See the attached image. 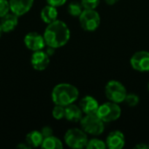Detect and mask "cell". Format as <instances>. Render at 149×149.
Segmentation results:
<instances>
[{"label":"cell","instance_id":"cell-1","mask_svg":"<svg viewBox=\"0 0 149 149\" xmlns=\"http://www.w3.org/2000/svg\"><path fill=\"white\" fill-rule=\"evenodd\" d=\"M70 30L66 24L58 19L48 24L44 32L45 44L55 49L66 45L70 39Z\"/></svg>","mask_w":149,"mask_h":149},{"label":"cell","instance_id":"cell-2","mask_svg":"<svg viewBox=\"0 0 149 149\" xmlns=\"http://www.w3.org/2000/svg\"><path fill=\"white\" fill-rule=\"evenodd\" d=\"M79 94V93L76 86L67 83H61L55 86L53 88L52 99L55 105L66 107L74 103L78 100Z\"/></svg>","mask_w":149,"mask_h":149},{"label":"cell","instance_id":"cell-3","mask_svg":"<svg viewBox=\"0 0 149 149\" xmlns=\"http://www.w3.org/2000/svg\"><path fill=\"white\" fill-rule=\"evenodd\" d=\"M79 122L81 128L86 134L92 135H100L105 130V122L97 115V113L86 114Z\"/></svg>","mask_w":149,"mask_h":149},{"label":"cell","instance_id":"cell-4","mask_svg":"<svg viewBox=\"0 0 149 149\" xmlns=\"http://www.w3.org/2000/svg\"><path fill=\"white\" fill-rule=\"evenodd\" d=\"M64 139L65 144L68 147L75 149H81L86 148L88 142L86 133L83 129H79V128H71L67 130Z\"/></svg>","mask_w":149,"mask_h":149},{"label":"cell","instance_id":"cell-5","mask_svg":"<svg viewBox=\"0 0 149 149\" xmlns=\"http://www.w3.org/2000/svg\"><path fill=\"white\" fill-rule=\"evenodd\" d=\"M105 94L110 101L119 104L124 102L127 92L124 85L120 82L117 80H110L106 85Z\"/></svg>","mask_w":149,"mask_h":149},{"label":"cell","instance_id":"cell-6","mask_svg":"<svg viewBox=\"0 0 149 149\" xmlns=\"http://www.w3.org/2000/svg\"><path fill=\"white\" fill-rule=\"evenodd\" d=\"M97 115L106 123L117 120L121 115V108L117 103L109 101L99 107Z\"/></svg>","mask_w":149,"mask_h":149},{"label":"cell","instance_id":"cell-7","mask_svg":"<svg viewBox=\"0 0 149 149\" xmlns=\"http://www.w3.org/2000/svg\"><path fill=\"white\" fill-rule=\"evenodd\" d=\"M79 18L80 26L86 31H94L100 24V14L95 10L84 9Z\"/></svg>","mask_w":149,"mask_h":149},{"label":"cell","instance_id":"cell-8","mask_svg":"<svg viewBox=\"0 0 149 149\" xmlns=\"http://www.w3.org/2000/svg\"><path fill=\"white\" fill-rule=\"evenodd\" d=\"M130 64L132 67L141 72L149 71V52L140 51L135 52L131 59Z\"/></svg>","mask_w":149,"mask_h":149},{"label":"cell","instance_id":"cell-9","mask_svg":"<svg viewBox=\"0 0 149 149\" xmlns=\"http://www.w3.org/2000/svg\"><path fill=\"white\" fill-rule=\"evenodd\" d=\"M24 42L25 46L33 52L42 50L46 45L44 36L40 35L36 31L27 33L24 38Z\"/></svg>","mask_w":149,"mask_h":149},{"label":"cell","instance_id":"cell-10","mask_svg":"<svg viewBox=\"0 0 149 149\" xmlns=\"http://www.w3.org/2000/svg\"><path fill=\"white\" fill-rule=\"evenodd\" d=\"M31 63L32 67L38 71H43L47 68L50 64V58L48 54L42 50L35 51L31 58Z\"/></svg>","mask_w":149,"mask_h":149},{"label":"cell","instance_id":"cell-11","mask_svg":"<svg viewBox=\"0 0 149 149\" xmlns=\"http://www.w3.org/2000/svg\"><path fill=\"white\" fill-rule=\"evenodd\" d=\"M33 2L34 0H10V10L20 17L31 9Z\"/></svg>","mask_w":149,"mask_h":149},{"label":"cell","instance_id":"cell-12","mask_svg":"<svg viewBox=\"0 0 149 149\" xmlns=\"http://www.w3.org/2000/svg\"><path fill=\"white\" fill-rule=\"evenodd\" d=\"M125 136L122 132L115 130L111 132L106 140L107 147L110 149H121L125 146Z\"/></svg>","mask_w":149,"mask_h":149},{"label":"cell","instance_id":"cell-13","mask_svg":"<svg viewBox=\"0 0 149 149\" xmlns=\"http://www.w3.org/2000/svg\"><path fill=\"white\" fill-rule=\"evenodd\" d=\"M99 103L95 98L92 96H85L79 101V107L85 114L96 113L99 109Z\"/></svg>","mask_w":149,"mask_h":149},{"label":"cell","instance_id":"cell-14","mask_svg":"<svg viewBox=\"0 0 149 149\" xmlns=\"http://www.w3.org/2000/svg\"><path fill=\"white\" fill-rule=\"evenodd\" d=\"M18 23V16L14 14L13 12L7 13L1 17L0 26L3 32H10L13 31Z\"/></svg>","mask_w":149,"mask_h":149},{"label":"cell","instance_id":"cell-15","mask_svg":"<svg viewBox=\"0 0 149 149\" xmlns=\"http://www.w3.org/2000/svg\"><path fill=\"white\" fill-rule=\"evenodd\" d=\"M83 117V112L81 108L76 105L70 104L65 107V118L72 122H79Z\"/></svg>","mask_w":149,"mask_h":149},{"label":"cell","instance_id":"cell-16","mask_svg":"<svg viewBox=\"0 0 149 149\" xmlns=\"http://www.w3.org/2000/svg\"><path fill=\"white\" fill-rule=\"evenodd\" d=\"M58 14V13L57 7L48 4L42 9V10L40 12V17L45 23L51 24V23L54 22L55 20H57Z\"/></svg>","mask_w":149,"mask_h":149},{"label":"cell","instance_id":"cell-17","mask_svg":"<svg viewBox=\"0 0 149 149\" xmlns=\"http://www.w3.org/2000/svg\"><path fill=\"white\" fill-rule=\"evenodd\" d=\"M44 137L40 131H31L25 137V143L30 148H38L41 146Z\"/></svg>","mask_w":149,"mask_h":149},{"label":"cell","instance_id":"cell-18","mask_svg":"<svg viewBox=\"0 0 149 149\" xmlns=\"http://www.w3.org/2000/svg\"><path fill=\"white\" fill-rule=\"evenodd\" d=\"M41 148L45 149H62L63 144L58 138L52 135L50 137L44 139L41 144Z\"/></svg>","mask_w":149,"mask_h":149},{"label":"cell","instance_id":"cell-19","mask_svg":"<svg viewBox=\"0 0 149 149\" xmlns=\"http://www.w3.org/2000/svg\"><path fill=\"white\" fill-rule=\"evenodd\" d=\"M67 10L71 16L79 17L80 14L82 13V11L84 10V8H83L81 3H79V2H72L69 3V5L67 7Z\"/></svg>","mask_w":149,"mask_h":149},{"label":"cell","instance_id":"cell-20","mask_svg":"<svg viewBox=\"0 0 149 149\" xmlns=\"http://www.w3.org/2000/svg\"><path fill=\"white\" fill-rule=\"evenodd\" d=\"M86 148L87 149H105L107 147L106 142L99 139H92L88 141Z\"/></svg>","mask_w":149,"mask_h":149},{"label":"cell","instance_id":"cell-21","mask_svg":"<svg viewBox=\"0 0 149 149\" xmlns=\"http://www.w3.org/2000/svg\"><path fill=\"white\" fill-rule=\"evenodd\" d=\"M139 101H140V98L138 97V95L134 93H127L124 100V102L131 107H136L139 104Z\"/></svg>","mask_w":149,"mask_h":149},{"label":"cell","instance_id":"cell-22","mask_svg":"<svg viewBox=\"0 0 149 149\" xmlns=\"http://www.w3.org/2000/svg\"><path fill=\"white\" fill-rule=\"evenodd\" d=\"M80 3H81L84 9L95 10L99 6L100 0H81Z\"/></svg>","mask_w":149,"mask_h":149},{"label":"cell","instance_id":"cell-23","mask_svg":"<svg viewBox=\"0 0 149 149\" xmlns=\"http://www.w3.org/2000/svg\"><path fill=\"white\" fill-rule=\"evenodd\" d=\"M52 116L56 120H61L65 118V107L60 105H56L52 109Z\"/></svg>","mask_w":149,"mask_h":149},{"label":"cell","instance_id":"cell-24","mask_svg":"<svg viewBox=\"0 0 149 149\" xmlns=\"http://www.w3.org/2000/svg\"><path fill=\"white\" fill-rule=\"evenodd\" d=\"M10 10V3L7 0H0V17L7 14Z\"/></svg>","mask_w":149,"mask_h":149},{"label":"cell","instance_id":"cell-25","mask_svg":"<svg viewBox=\"0 0 149 149\" xmlns=\"http://www.w3.org/2000/svg\"><path fill=\"white\" fill-rule=\"evenodd\" d=\"M41 134H42V135H43V137H44V139L45 138H47V137H50V136H52V135H53V130L52 129V127H44L42 129H41Z\"/></svg>","mask_w":149,"mask_h":149},{"label":"cell","instance_id":"cell-26","mask_svg":"<svg viewBox=\"0 0 149 149\" xmlns=\"http://www.w3.org/2000/svg\"><path fill=\"white\" fill-rule=\"evenodd\" d=\"M66 1L67 0H46L48 4H51V5L55 6V7H58V6L65 4L66 3Z\"/></svg>","mask_w":149,"mask_h":149},{"label":"cell","instance_id":"cell-27","mask_svg":"<svg viewBox=\"0 0 149 149\" xmlns=\"http://www.w3.org/2000/svg\"><path fill=\"white\" fill-rule=\"evenodd\" d=\"M54 52H55V48L53 47H51V46H48V49L46 50V53L48 54V56L50 57L51 55H53L54 54Z\"/></svg>","mask_w":149,"mask_h":149},{"label":"cell","instance_id":"cell-28","mask_svg":"<svg viewBox=\"0 0 149 149\" xmlns=\"http://www.w3.org/2000/svg\"><path fill=\"white\" fill-rule=\"evenodd\" d=\"M134 148H137V149H148V148H149V146H148V145H146V144H142V143H140V144L136 145V146L134 147Z\"/></svg>","mask_w":149,"mask_h":149},{"label":"cell","instance_id":"cell-29","mask_svg":"<svg viewBox=\"0 0 149 149\" xmlns=\"http://www.w3.org/2000/svg\"><path fill=\"white\" fill-rule=\"evenodd\" d=\"M120 0H105V2L107 3V4H109V5H113V4H115L116 3H118Z\"/></svg>","mask_w":149,"mask_h":149},{"label":"cell","instance_id":"cell-30","mask_svg":"<svg viewBox=\"0 0 149 149\" xmlns=\"http://www.w3.org/2000/svg\"><path fill=\"white\" fill-rule=\"evenodd\" d=\"M25 143V142H24ZM17 148H30V147L25 143V144H19L17 146Z\"/></svg>","mask_w":149,"mask_h":149},{"label":"cell","instance_id":"cell-31","mask_svg":"<svg viewBox=\"0 0 149 149\" xmlns=\"http://www.w3.org/2000/svg\"><path fill=\"white\" fill-rule=\"evenodd\" d=\"M2 32H3V31H2V29H1V26H0V37H1V34H2Z\"/></svg>","mask_w":149,"mask_h":149},{"label":"cell","instance_id":"cell-32","mask_svg":"<svg viewBox=\"0 0 149 149\" xmlns=\"http://www.w3.org/2000/svg\"><path fill=\"white\" fill-rule=\"evenodd\" d=\"M148 91H149V83H148Z\"/></svg>","mask_w":149,"mask_h":149},{"label":"cell","instance_id":"cell-33","mask_svg":"<svg viewBox=\"0 0 149 149\" xmlns=\"http://www.w3.org/2000/svg\"><path fill=\"white\" fill-rule=\"evenodd\" d=\"M148 146H149V145H148Z\"/></svg>","mask_w":149,"mask_h":149}]
</instances>
